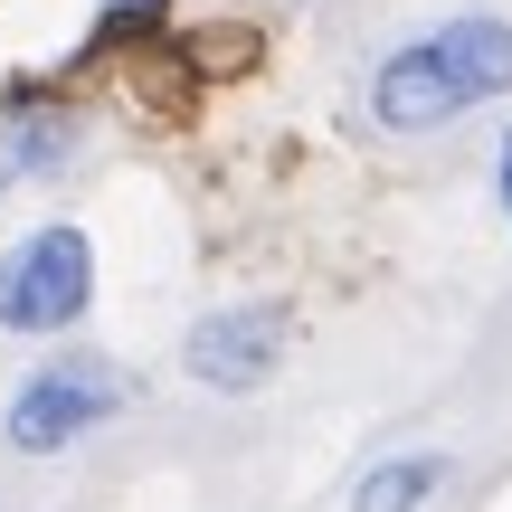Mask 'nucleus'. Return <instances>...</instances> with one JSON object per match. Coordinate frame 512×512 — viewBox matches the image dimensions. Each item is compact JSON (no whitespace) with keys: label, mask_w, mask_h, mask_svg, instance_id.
Instances as JSON below:
<instances>
[{"label":"nucleus","mask_w":512,"mask_h":512,"mask_svg":"<svg viewBox=\"0 0 512 512\" xmlns=\"http://www.w3.org/2000/svg\"><path fill=\"white\" fill-rule=\"evenodd\" d=\"M494 95H512V19H484V10L389 48L380 76H370V114L389 133H437L456 114L494 105Z\"/></svg>","instance_id":"f257e3e1"},{"label":"nucleus","mask_w":512,"mask_h":512,"mask_svg":"<svg viewBox=\"0 0 512 512\" xmlns=\"http://www.w3.org/2000/svg\"><path fill=\"white\" fill-rule=\"evenodd\" d=\"M86 304H95L86 228H29L0 256V332H67Z\"/></svg>","instance_id":"f03ea898"},{"label":"nucleus","mask_w":512,"mask_h":512,"mask_svg":"<svg viewBox=\"0 0 512 512\" xmlns=\"http://www.w3.org/2000/svg\"><path fill=\"white\" fill-rule=\"evenodd\" d=\"M114 408H124V380H114L105 361H48L29 370V380L10 389V408H0V437L19 446V456H67L86 427H105Z\"/></svg>","instance_id":"7ed1b4c3"},{"label":"nucleus","mask_w":512,"mask_h":512,"mask_svg":"<svg viewBox=\"0 0 512 512\" xmlns=\"http://www.w3.org/2000/svg\"><path fill=\"white\" fill-rule=\"evenodd\" d=\"M190 380L200 389H256V380H275V361H285V304H219V313H200L190 323Z\"/></svg>","instance_id":"20e7f679"},{"label":"nucleus","mask_w":512,"mask_h":512,"mask_svg":"<svg viewBox=\"0 0 512 512\" xmlns=\"http://www.w3.org/2000/svg\"><path fill=\"white\" fill-rule=\"evenodd\" d=\"M67 143H76V124L48 105V95H0V190H19L29 171H48Z\"/></svg>","instance_id":"39448f33"},{"label":"nucleus","mask_w":512,"mask_h":512,"mask_svg":"<svg viewBox=\"0 0 512 512\" xmlns=\"http://www.w3.org/2000/svg\"><path fill=\"white\" fill-rule=\"evenodd\" d=\"M437 484H446V456H389V465H370V475H361L351 512H418Z\"/></svg>","instance_id":"423d86ee"},{"label":"nucleus","mask_w":512,"mask_h":512,"mask_svg":"<svg viewBox=\"0 0 512 512\" xmlns=\"http://www.w3.org/2000/svg\"><path fill=\"white\" fill-rule=\"evenodd\" d=\"M503 209H512V133H503Z\"/></svg>","instance_id":"0eeeda50"}]
</instances>
